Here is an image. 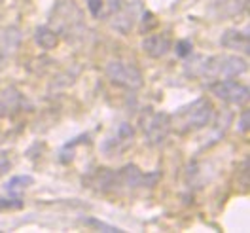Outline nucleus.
<instances>
[{
  "mask_svg": "<svg viewBox=\"0 0 250 233\" xmlns=\"http://www.w3.org/2000/svg\"><path fill=\"white\" fill-rule=\"evenodd\" d=\"M247 68H249L247 59H243L239 55H229V53H220V55H210V57L197 55V57L189 59L184 66L189 78H199L208 84L241 76L247 72Z\"/></svg>",
  "mask_w": 250,
  "mask_h": 233,
  "instance_id": "nucleus-1",
  "label": "nucleus"
},
{
  "mask_svg": "<svg viewBox=\"0 0 250 233\" xmlns=\"http://www.w3.org/2000/svg\"><path fill=\"white\" fill-rule=\"evenodd\" d=\"M159 178V172L144 174L137 165H125L122 169H97L89 176L87 184L103 193H120L124 190L137 188H152Z\"/></svg>",
  "mask_w": 250,
  "mask_h": 233,
  "instance_id": "nucleus-2",
  "label": "nucleus"
},
{
  "mask_svg": "<svg viewBox=\"0 0 250 233\" xmlns=\"http://www.w3.org/2000/svg\"><path fill=\"white\" fill-rule=\"evenodd\" d=\"M214 116V106L207 97H199L191 103L172 112L169 116L171 120V131L178 135H188L193 131H199L207 125H210Z\"/></svg>",
  "mask_w": 250,
  "mask_h": 233,
  "instance_id": "nucleus-3",
  "label": "nucleus"
},
{
  "mask_svg": "<svg viewBox=\"0 0 250 233\" xmlns=\"http://www.w3.org/2000/svg\"><path fill=\"white\" fill-rule=\"evenodd\" d=\"M106 76L112 84L125 87L129 91H137L144 85V78H142L141 68L133 61H125V59H114L106 64L104 68Z\"/></svg>",
  "mask_w": 250,
  "mask_h": 233,
  "instance_id": "nucleus-4",
  "label": "nucleus"
},
{
  "mask_svg": "<svg viewBox=\"0 0 250 233\" xmlns=\"http://www.w3.org/2000/svg\"><path fill=\"white\" fill-rule=\"evenodd\" d=\"M141 127L146 144L150 146H161L171 135L169 114H163V112H148L141 120Z\"/></svg>",
  "mask_w": 250,
  "mask_h": 233,
  "instance_id": "nucleus-5",
  "label": "nucleus"
},
{
  "mask_svg": "<svg viewBox=\"0 0 250 233\" xmlns=\"http://www.w3.org/2000/svg\"><path fill=\"white\" fill-rule=\"evenodd\" d=\"M208 91L212 95H216L218 99H222L228 105H235V106H243L249 103V85L241 84L233 78L228 80H218L208 84Z\"/></svg>",
  "mask_w": 250,
  "mask_h": 233,
  "instance_id": "nucleus-6",
  "label": "nucleus"
},
{
  "mask_svg": "<svg viewBox=\"0 0 250 233\" xmlns=\"http://www.w3.org/2000/svg\"><path fill=\"white\" fill-rule=\"evenodd\" d=\"M135 139V129L129 124H120L112 129V133H108V137L103 140L101 144V152L106 155H116L125 152Z\"/></svg>",
  "mask_w": 250,
  "mask_h": 233,
  "instance_id": "nucleus-7",
  "label": "nucleus"
},
{
  "mask_svg": "<svg viewBox=\"0 0 250 233\" xmlns=\"http://www.w3.org/2000/svg\"><path fill=\"white\" fill-rule=\"evenodd\" d=\"M23 106H25V99L16 87L12 85L0 87V118H10Z\"/></svg>",
  "mask_w": 250,
  "mask_h": 233,
  "instance_id": "nucleus-8",
  "label": "nucleus"
},
{
  "mask_svg": "<svg viewBox=\"0 0 250 233\" xmlns=\"http://www.w3.org/2000/svg\"><path fill=\"white\" fill-rule=\"evenodd\" d=\"M172 42L171 38H169V34H163V32H159V34H150V36H146V38H142V51L148 55V57H152V59H161V57H165L167 53H169V49H171Z\"/></svg>",
  "mask_w": 250,
  "mask_h": 233,
  "instance_id": "nucleus-9",
  "label": "nucleus"
},
{
  "mask_svg": "<svg viewBox=\"0 0 250 233\" xmlns=\"http://www.w3.org/2000/svg\"><path fill=\"white\" fill-rule=\"evenodd\" d=\"M220 44L226 47V49H233V51H241L243 55H249L250 53L249 29H245V31L228 29V31H224L222 32V38H220Z\"/></svg>",
  "mask_w": 250,
  "mask_h": 233,
  "instance_id": "nucleus-10",
  "label": "nucleus"
},
{
  "mask_svg": "<svg viewBox=\"0 0 250 233\" xmlns=\"http://www.w3.org/2000/svg\"><path fill=\"white\" fill-rule=\"evenodd\" d=\"M112 19H116V29L122 32H129L133 23L137 21L135 8L131 4H112Z\"/></svg>",
  "mask_w": 250,
  "mask_h": 233,
  "instance_id": "nucleus-11",
  "label": "nucleus"
},
{
  "mask_svg": "<svg viewBox=\"0 0 250 233\" xmlns=\"http://www.w3.org/2000/svg\"><path fill=\"white\" fill-rule=\"evenodd\" d=\"M19 40H21V34L17 29H8L6 32H2V36H0V68L6 66V61L16 53Z\"/></svg>",
  "mask_w": 250,
  "mask_h": 233,
  "instance_id": "nucleus-12",
  "label": "nucleus"
},
{
  "mask_svg": "<svg viewBox=\"0 0 250 233\" xmlns=\"http://www.w3.org/2000/svg\"><path fill=\"white\" fill-rule=\"evenodd\" d=\"M214 10L220 17L226 19L239 17L249 10V0H214Z\"/></svg>",
  "mask_w": 250,
  "mask_h": 233,
  "instance_id": "nucleus-13",
  "label": "nucleus"
},
{
  "mask_svg": "<svg viewBox=\"0 0 250 233\" xmlns=\"http://www.w3.org/2000/svg\"><path fill=\"white\" fill-rule=\"evenodd\" d=\"M34 42L42 49H53L59 44V34L57 31L49 29V27H38L34 32Z\"/></svg>",
  "mask_w": 250,
  "mask_h": 233,
  "instance_id": "nucleus-14",
  "label": "nucleus"
},
{
  "mask_svg": "<svg viewBox=\"0 0 250 233\" xmlns=\"http://www.w3.org/2000/svg\"><path fill=\"white\" fill-rule=\"evenodd\" d=\"M32 182H34L32 176H14V178H10L6 182V190L12 191V193H16L17 190H23V188L31 186Z\"/></svg>",
  "mask_w": 250,
  "mask_h": 233,
  "instance_id": "nucleus-15",
  "label": "nucleus"
},
{
  "mask_svg": "<svg viewBox=\"0 0 250 233\" xmlns=\"http://www.w3.org/2000/svg\"><path fill=\"white\" fill-rule=\"evenodd\" d=\"M191 49H193V46H191L189 40H180L176 44V55L178 57H189L191 55Z\"/></svg>",
  "mask_w": 250,
  "mask_h": 233,
  "instance_id": "nucleus-16",
  "label": "nucleus"
},
{
  "mask_svg": "<svg viewBox=\"0 0 250 233\" xmlns=\"http://www.w3.org/2000/svg\"><path fill=\"white\" fill-rule=\"evenodd\" d=\"M249 118H250V112L245 108L243 112H241V118H239V124H237L239 133H243V135H247V133H249Z\"/></svg>",
  "mask_w": 250,
  "mask_h": 233,
  "instance_id": "nucleus-17",
  "label": "nucleus"
},
{
  "mask_svg": "<svg viewBox=\"0 0 250 233\" xmlns=\"http://www.w3.org/2000/svg\"><path fill=\"white\" fill-rule=\"evenodd\" d=\"M87 2V10H89V14L93 17H99L101 16V12H103V0H85Z\"/></svg>",
  "mask_w": 250,
  "mask_h": 233,
  "instance_id": "nucleus-18",
  "label": "nucleus"
},
{
  "mask_svg": "<svg viewBox=\"0 0 250 233\" xmlns=\"http://www.w3.org/2000/svg\"><path fill=\"white\" fill-rule=\"evenodd\" d=\"M23 201L17 197V199H0V209H21Z\"/></svg>",
  "mask_w": 250,
  "mask_h": 233,
  "instance_id": "nucleus-19",
  "label": "nucleus"
},
{
  "mask_svg": "<svg viewBox=\"0 0 250 233\" xmlns=\"http://www.w3.org/2000/svg\"><path fill=\"white\" fill-rule=\"evenodd\" d=\"M87 224H91V226H97V228H101V230H108V232H122L120 228H114V226H108V224H103V222H97V220H89Z\"/></svg>",
  "mask_w": 250,
  "mask_h": 233,
  "instance_id": "nucleus-20",
  "label": "nucleus"
}]
</instances>
